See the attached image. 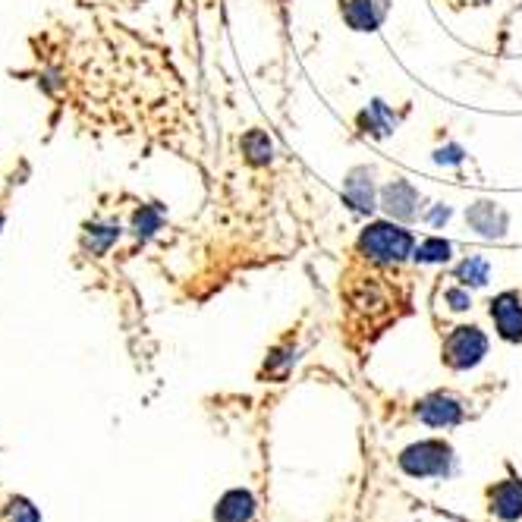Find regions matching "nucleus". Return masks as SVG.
<instances>
[{
    "label": "nucleus",
    "mask_w": 522,
    "mask_h": 522,
    "mask_svg": "<svg viewBox=\"0 0 522 522\" xmlns=\"http://www.w3.org/2000/svg\"><path fill=\"white\" fill-rule=\"evenodd\" d=\"M13 513H19V519L13 516V522H35V510L26 504V500H16V504H13Z\"/></svg>",
    "instance_id": "9"
},
{
    "label": "nucleus",
    "mask_w": 522,
    "mask_h": 522,
    "mask_svg": "<svg viewBox=\"0 0 522 522\" xmlns=\"http://www.w3.org/2000/svg\"><path fill=\"white\" fill-rule=\"evenodd\" d=\"M488 510L504 522L522 519V482L519 478H504V482L488 488Z\"/></svg>",
    "instance_id": "4"
},
{
    "label": "nucleus",
    "mask_w": 522,
    "mask_h": 522,
    "mask_svg": "<svg viewBox=\"0 0 522 522\" xmlns=\"http://www.w3.org/2000/svg\"><path fill=\"white\" fill-rule=\"evenodd\" d=\"M400 469L412 478H441L453 469V450L447 441H422L400 453Z\"/></svg>",
    "instance_id": "1"
},
{
    "label": "nucleus",
    "mask_w": 522,
    "mask_h": 522,
    "mask_svg": "<svg viewBox=\"0 0 522 522\" xmlns=\"http://www.w3.org/2000/svg\"><path fill=\"white\" fill-rule=\"evenodd\" d=\"M359 246L362 252H368V258L384 261V265H400L412 249V236L394 224H375L362 233Z\"/></svg>",
    "instance_id": "2"
},
{
    "label": "nucleus",
    "mask_w": 522,
    "mask_h": 522,
    "mask_svg": "<svg viewBox=\"0 0 522 522\" xmlns=\"http://www.w3.org/2000/svg\"><path fill=\"white\" fill-rule=\"evenodd\" d=\"M491 318L497 324V334L504 340L519 343L522 340V296L519 293H504L491 302Z\"/></svg>",
    "instance_id": "5"
},
{
    "label": "nucleus",
    "mask_w": 522,
    "mask_h": 522,
    "mask_svg": "<svg viewBox=\"0 0 522 522\" xmlns=\"http://www.w3.org/2000/svg\"><path fill=\"white\" fill-rule=\"evenodd\" d=\"M460 277H466V284H485L488 265L482 258H472V261H466V265L460 268Z\"/></svg>",
    "instance_id": "8"
},
{
    "label": "nucleus",
    "mask_w": 522,
    "mask_h": 522,
    "mask_svg": "<svg viewBox=\"0 0 522 522\" xmlns=\"http://www.w3.org/2000/svg\"><path fill=\"white\" fill-rule=\"evenodd\" d=\"M419 419L428 425H456L463 419V403L450 394H434L419 406Z\"/></svg>",
    "instance_id": "6"
},
{
    "label": "nucleus",
    "mask_w": 522,
    "mask_h": 522,
    "mask_svg": "<svg viewBox=\"0 0 522 522\" xmlns=\"http://www.w3.org/2000/svg\"><path fill=\"white\" fill-rule=\"evenodd\" d=\"M255 513V500L249 491H227L214 510V522H249Z\"/></svg>",
    "instance_id": "7"
},
{
    "label": "nucleus",
    "mask_w": 522,
    "mask_h": 522,
    "mask_svg": "<svg viewBox=\"0 0 522 522\" xmlns=\"http://www.w3.org/2000/svg\"><path fill=\"white\" fill-rule=\"evenodd\" d=\"M469 4H488V0H469Z\"/></svg>",
    "instance_id": "10"
},
{
    "label": "nucleus",
    "mask_w": 522,
    "mask_h": 522,
    "mask_svg": "<svg viewBox=\"0 0 522 522\" xmlns=\"http://www.w3.org/2000/svg\"><path fill=\"white\" fill-rule=\"evenodd\" d=\"M485 353H488V340L478 328H453L444 340V362L456 368V372L478 365Z\"/></svg>",
    "instance_id": "3"
}]
</instances>
